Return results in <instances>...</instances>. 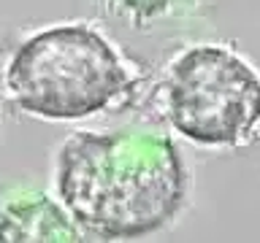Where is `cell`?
I'll list each match as a JSON object with an SVG mask.
<instances>
[{
  "label": "cell",
  "instance_id": "obj_3",
  "mask_svg": "<svg viewBox=\"0 0 260 243\" xmlns=\"http://www.w3.org/2000/svg\"><path fill=\"white\" fill-rule=\"evenodd\" d=\"M160 111L190 143L247 146L260 130V70L233 46L192 44L162 70Z\"/></svg>",
  "mask_w": 260,
  "mask_h": 243
},
{
  "label": "cell",
  "instance_id": "obj_2",
  "mask_svg": "<svg viewBox=\"0 0 260 243\" xmlns=\"http://www.w3.org/2000/svg\"><path fill=\"white\" fill-rule=\"evenodd\" d=\"M130 84L117 49L98 30L60 24L30 35L6 68L14 103L44 119H81L103 111Z\"/></svg>",
  "mask_w": 260,
  "mask_h": 243
},
{
  "label": "cell",
  "instance_id": "obj_1",
  "mask_svg": "<svg viewBox=\"0 0 260 243\" xmlns=\"http://www.w3.org/2000/svg\"><path fill=\"white\" fill-rule=\"evenodd\" d=\"M57 189L103 238H141L166 227L187 197V170L166 135L76 133L57 159Z\"/></svg>",
  "mask_w": 260,
  "mask_h": 243
},
{
  "label": "cell",
  "instance_id": "obj_4",
  "mask_svg": "<svg viewBox=\"0 0 260 243\" xmlns=\"http://www.w3.org/2000/svg\"><path fill=\"white\" fill-rule=\"evenodd\" d=\"M130 3H138L141 8H149V11H154V8H162L168 0H130Z\"/></svg>",
  "mask_w": 260,
  "mask_h": 243
}]
</instances>
